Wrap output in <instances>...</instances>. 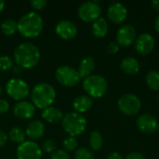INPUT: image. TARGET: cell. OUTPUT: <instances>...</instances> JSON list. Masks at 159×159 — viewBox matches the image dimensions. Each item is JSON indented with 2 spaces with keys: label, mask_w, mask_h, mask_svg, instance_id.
I'll return each mask as SVG.
<instances>
[{
  "label": "cell",
  "mask_w": 159,
  "mask_h": 159,
  "mask_svg": "<svg viewBox=\"0 0 159 159\" xmlns=\"http://www.w3.org/2000/svg\"><path fill=\"white\" fill-rule=\"evenodd\" d=\"M40 56L38 48L32 43L20 44L14 50V60L17 65L23 69H30L37 65Z\"/></svg>",
  "instance_id": "obj_1"
},
{
  "label": "cell",
  "mask_w": 159,
  "mask_h": 159,
  "mask_svg": "<svg viewBox=\"0 0 159 159\" xmlns=\"http://www.w3.org/2000/svg\"><path fill=\"white\" fill-rule=\"evenodd\" d=\"M18 23V31L27 38L38 36L43 30V19L36 12H29L23 15Z\"/></svg>",
  "instance_id": "obj_2"
},
{
  "label": "cell",
  "mask_w": 159,
  "mask_h": 159,
  "mask_svg": "<svg viewBox=\"0 0 159 159\" xmlns=\"http://www.w3.org/2000/svg\"><path fill=\"white\" fill-rule=\"evenodd\" d=\"M31 98L34 107L44 110L50 107L54 102L56 91L50 84L39 83L34 87L31 93Z\"/></svg>",
  "instance_id": "obj_3"
},
{
  "label": "cell",
  "mask_w": 159,
  "mask_h": 159,
  "mask_svg": "<svg viewBox=\"0 0 159 159\" xmlns=\"http://www.w3.org/2000/svg\"><path fill=\"white\" fill-rule=\"evenodd\" d=\"M61 127L64 131L71 137H75L85 131L87 127V120L81 114L71 112L63 116L61 120Z\"/></svg>",
  "instance_id": "obj_4"
},
{
  "label": "cell",
  "mask_w": 159,
  "mask_h": 159,
  "mask_svg": "<svg viewBox=\"0 0 159 159\" xmlns=\"http://www.w3.org/2000/svg\"><path fill=\"white\" fill-rule=\"evenodd\" d=\"M83 89L90 98L102 97L108 89L107 82L104 77L99 75H91L83 81Z\"/></svg>",
  "instance_id": "obj_5"
},
{
  "label": "cell",
  "mask_w": 159,
  "mask_h": 159,
  "mask_svg": "<svg viewBox=\"0 0 159 159\" xmlns=\"http://www.w3.org/2000/svg\"><path fill=\"white\" fill-rule=\"evenodd\" d=\"M6 91L11 99L21 101L28 97L30 89L24 80L20 78H11L6 85Z\"/></svg>",
  "instance_id": "obj_6"
},
{
  "label": "cell",
  "mask_w": 159,
  "mask_h": 159,
  "mask_svg": "<svg viewBox=\"0 0 159 159\" xmlns=\"http://www.w3.org/2000/svg\"><path fill=\"white\" fill-rule=\"evenodd\" d=\"M56 80L65 87H74L80 81V75L78 72L71 66L63 65L60 66L55 72Z\"/></svg>",
  "instance_id": "obj_7"
},
{
  "label": "cell",
  "mask_w": 159,
  "mask_h": 159,
  "mask_svg": "<svg viewBox=\"0 0 159 159\" xmlns=\"http://www.w3.org/2000/svg\"><path fill=\"white\" fill-rule=\"evenodd\" d=\"M141 106V101L135 94L128 93L120 97L118 100L119 110L127 116H134L138 114Z\"/></svg>",
  "instance_id": "obj_8"
},
{
  "label": "cell",
  "mask_w": 159,
  "mask_h": 159,
  "mask_svg": "<svg viewBox=\"0 0 159 159\" xmlns=\"http://www.w3.org/2000/svg\"><path fill=\"white\" fill-rule=\"evenodd\" d=\"M102 13V8L96 2H85L78 7V16L85 22H94Z\"/></svg>",
  "instance_id": "obj_9"
},
{
  "label": "cell",
  "mask_w": 159,
  "mask_h": 159,
  "mask_svg": "<svg viewBox=\"0 0 159 159\" xmlns=\"http://www.w3.org/2000/svg\"><path fill=\"white\" fill-rule=\"evenodd\" d=\"M18 159H41L42 149L33 141H25L17 149Z\"/></svg>",
  "instance_id": "obj_10"
},
{
  "label": "cell",
  "mask_w": 159,
  "mask_h": 159,
  "mask_svg": "<svg viewBox=\"0 0 159 159\" xmlns=\"http://www.w3.org/2000/svg\"><path fill=\"white\" fill-rule=\"evenodd\" d=\"M155 48V38L148 33L141 34L135 40V49L140 55H148Z\"/></svg>",
  "instance_id": "obj_11"
},
{
  "label": "cell",
  "mask_w": 159,
  "mask_h": 159,
  "mask_svg": "<svg viewBox=\"0 0 159 159\" xmlns=\"http://www.w3.org/2000/svg\"><path fill=\"white\" fill-rule=\"evenodd\" d=\"M136 40V30L130 24L123 25L116 34V43L123 47L132 45Z\"/></svg>",
  "instance_id": "obj_12"
},
{
  "label": "cell",
  "mask_w": 159,
  "mask_h": 159,
  "mask_svg": "<svg viewBox=\"0 0 159 159\" xmlns=\"http://www.w3.org/2000/svg\"><path fill=\"white\" fill-rule=\"evenodd\" d=\"M55 31L57 35L63 40L73 39L77 34V28L75 24L71 20H63L58 22Z\"/></svg>",
  "instance_id": "obj_13"
},
{
  "label": "cell",
  "mask_w": 159,
  "mask_h": 159,
  "mask_svg": "<svg viewBox=\"0 0 159 159\" xmlns=\"http://www.w3.org/2000/svg\"><path fill=\"white\" fill-rule=\"evenodd\" d=\"M136 125L138 129L143 133H153L158 128L157 119L150 114H143L140 116L137 119Z\"/></svg>",
  "instance_id": "obj_14"
},
{
  "label": "cell",
  "mask_w": 159,
  "mask_h": 159,
  "mask_svg": "<svg viewBox=\"0 0 159 159\" xmlns=\"http://www.w3.org/2000/svg\"><path fill=\"white\" fill-rule=\"evenodd\" d=\"M128 15V11L127 8L125 7V6L121 3L116 2L113 3L112 5H110V7H108L107 10V16L108 19L114 22V23H122Z\"/></svg>",
  "instance_id": "obj_15"
},
{
  "label": "cell",
  "mask_w": 159,
  "mask_h": 159,
  "mask_svg": "<svg viewBox=\"0 0 159 159\" xmlns=\"http://www.w3.org/2000/svg\"><path fill=\"white\" fill-rule=\"evenodd\" d=\"M35 107L33 103L25 101L19 102L13 108L14 116L20 120H27L34 116Z\"/></svg>",
  "instance_id": "obj_16"
},
{
  "label": "cell",
  "mask_w": 159,
  "mask_h": 159,
  "mask_svg": "<svg viewBox=\"0 0 159 159\" xmlns=\"http://www.w3.org/2000/svg\"><path fill=\"white\" fill-rule=\"evenodd\" d=\"M45 133V125L40 120H33L31 121L26 128L25 134L31 140H38Z\"/></svg>",
  "instance_id": "obj_17"
},
{
  "label": "cell",
  "mask_w": 159,
  "mask_h": 159,
  "mask_svg": "<svg viewBox=\"0 0 159 159\" xmlns=\"http://www.w3.org/2000/svg\"><path fill=\"white\" fill-rule=\"evenodd\" d=\"M95 66H96V62L94 58L90 57V56H87L85 57L80 64H79V68L77 70L80 78H86L89 75H91V74L93 73V71L95 70Z\"/></svg>",
  "instance_id": "obj_18"
},
{
  "label": "cell",
  "mask_w": 159,
  "mask_h": 159,
  "mask_svg": "<svg viewBox=\"0 0 159 159\" xmlns=\"http://www.w3.org/2000/svg\"><path fill=\"white\" fill-rule=\"evenodd\" d=\"M120 68L123 73L130 75H134L140 71V63L134 57H126L120 63Z\"/></svg>",
  "instance_id": "obj_19"
},
{
  "label": "cell",
  "mask_w": 159,
  "mask_h": 159,
  "mask_svg": "<svg viewBox=\"0 0 159 159\" xmlns=\"http://www.w3.org/2000/svg\"><path fill=\"white\" fill-rule=\"evenodd\" d=\"M93 105V100L87 96V95H82L77 97L74 102H73V107L78 114H83L88 112Z\"/></svg>",
  "instance_id": "obj_20"
},
{
  "label": "cell",
  "mask_w": 159,
  "mask_h": 159,
  "mask_svg": "<svg viewBox=\"0 0 159 159\" xmlns=\"http://www.w3.org/2000/svg\"><path fill=\"white\" fill-rule=\"evenodd\" d=\"M109 30L108 23L105 19L99 18L97 20H95L91 26V33L92 34L97 38H102L104 37Z\"/></svg>",
  "instance_id": "obj_21"
},
{
  "label": "cell",
  "mask_w": 159,
  "mask_h": 159,
  "mask_svg": "<svg viewBox=\"0 0 159 159\" xmlns=\"http://www.w3.org/2000/svg\"><path fill=\"white\" fill-rule=\"evenodd\" d=\"M42 117L48 123H58L62 120V112L56 107H48L43 110Z\"/></svg>",
  "instance_id": "obj_22"
},
{
  "label": "cell",
  "mask_w": 159,
  "mask_h": 159,
  "mask_svg": "<svg viewBox=\"0 0 159 159\" xmlns=\"http://www.w3.org/2000/svg\"><path fill=\"white\" fill-rule=\"evenodd\" d=\"M145 82L148 88L152 90H159V72L156 70L150 71L145 77Z\"/></svg>",
  "instance_id": "obj_23"
},
{
  "label": "cell",
  "mask_w": 159,
  "mask_h": 159,
  "mask_svg": "<svg viewBox=\"0 0 159 159\" xmlns=\"http://www.w3.org/2000/svg\"><path fill=\"white\" fill-rule=\"evenodd\" d=\"M8 136L10 138V140L15 143H22L25 142V132L22 129H20V127H13L9 132H8Z\"/></svg>",
  "instance_id": "obj_24"
},
{
  "label": "cell",
  "mask_w": 159,
  "mask_h": 159,
  "mask_svg": "<svg viewBox=\"0 0 159 159\" xmlns=\"http://www.w3.org/2000/svg\"><path fill=\"white\" fill-rule=\"evenodd\" d=\"M1 30L2 32L7 35H11L15 34L16 31H18V23L12 19L5 20L1 23Z\"/></svg>",
  "instance_id": "obj_25"
},
{
  "label": "cell",
  "mask_w": 159,
  "mask_h": 159,
  "mask_svg": "<svg viewBox=\"0 0 159 159\" xmlns=\"http://www.w3.org/2000/svg\"><path fill=\"white\" fill-rule=\"evenodd\" d=\"M103 140L99 131H92L89 135V145L94 151H98L102 147Z\"/></svg>",
  "instance_id": "obj_26"
},
{
  "label": "cell",
  "mask_w": 159,
  "mask_h": 159,
  "mask_svg": "<svg viewBox=\"0 0 159 159\" xmlns=\"http://www.w3.org/2000/svg\"><path fill=\"white\" fill-rule=\"evenodd\" d=\"M75 159H94V156L89 149L80 147L75 153Z\"/></svg>",
  "instance_id": "obj_27"
},
{
  "label": "cell",
  "mask_w": 159,
  "mask_h": 159,
  "mask_svg": "<svg viewBox=\"0 0 159 159\" xmlns=\"http://www.w3.org/2000/svg\"><path fill=\"white\" fill-rule=\"evenodd\" d=\"M13 67V61L8 56H0V72H6Z\"/></svg>",
  "instance_id": "obj_28"
},
{
  "label": "cell",
  "mask_w": 159,
  "mask_h": 159,
  "mask_svg": "<svg viewBox=\"0 0 159 159\" xmlns=\"http://www.w3.org/2000/svg\"><path fill=\"white\" fill-rule=\"evenodd\" d=\"M63 148L66 150V151H74L75 149H76L77 147V141L75 139V137H69V138H66L64 141H63Z\"/></svg>",
  "instance_id": "obj_29"
},
{
  "label": "cell",
  "mask_w": 159,
  "mask_h": 159,
  "mask_svg": "<svg viewBox=\"0 0 159 159\" xmlns=\"http://www.w3.org/2000/svg\"><path fill=\"white\" fill-rule=\"evenodd\" d=\"M42 150L46 153L52 154L56 151V144L51 140H46L42 144Z\"/></svg>",
  "instance_id": "obj_30"
},
{
  "label": "cell",
  "mask_w": 159,
  "mask_h": 159,
  "mask_svg": "<svg viewBox=\"0 0 159 159\" xmlns=\"http://www.w3.org/2000/svg\"><path fill=\"white\" fill-rule=\"evenodd\" d=\"M50 159H71V157L64 150H56L52 153Z\"/></svg>",
  "instance_id": "obj_31"
},
{
  "label": "cell",
  "mask_w": 159,
  "mask_h": 159,
  "mask_svg": "<svg viewBox=\"0 0 159 159\" xmlns=\"http://www.w3.org/2000/svg\"><path fill=\"white\" fill-rule=\"evenodd\" d=\"M30 4L33 7V8H34L35 10H41L46 7L47 0H32Z\"/></svg>",
  "instance_id": "obj_32"
},
{
  "label": "cell",
  "mask_w": 159,
  "mask_h": 159,
  "mask_svg": "<svg viewBox=\"0 0 159 159\" xmlns=\"http://www.w3.org/2000/svg\"><path fill=\"white\" fill-rule=\"evenodd\" d=\"M106 50H107V52L110 53V54H116V53H117L118 50H119V45H118L116 42H110V43L107 45Z\"/></svg>",
  "instance_id": "obj_33"
},
{
  "label": "cell",
  "mask_w": 159,
  "mask_h": 159,
  "mask_svg": "<svg viewBox=\"0 0 159 159\" xmlns=\"http://www.w3.org/2000/svg\"><path fill=\"white\" fill-rule=\"evenodd\" d=\"M9 109V103L7 101L1 99L0 100V115L6 114Z\"/></svg>",
  "instance_id": "obj_34"
},
{
  "label": "cell",
  "mask_w": 159,
  "mask_h": 159,
  "mask_svg": "<svg viewBox=\"0 0 159 159\" xmlns=\"http://www.w3.org/2000/svg\"><path fill=\"white\" fill-rule=\"evenodd\" d=\"M125 159H145V157H143V154L141 153H137V152H134V153H130L129 154Z\"/></svg>",
  "instance_id": "obj_35"
},
{
  "label": "cell",
  "mask_w": 159,
  "mask_h": 159,
  "mask_svg": "<svg viewBox=\"0 0 159 159\" xmlns=\"http://www.w3.org/2000/svg\"><path fill=\"white\" fill-rule=\"evenodd\" d=\"M7 143V135L3 130H0V147H4Z\"/></svg>",
  "instance_id": "obj_36"
},
{
  "label": "cell",
  "mask_w": 159,
  "mask_h": 159,
  "mask_svg": "<svg viewBox=\"0 0 159 159\" xmlns=\"http://www.w3.org/2000/svg\"><path fill=\"white\" fill-rule=\"evenodd\" d=\"M107 159H123V157L119 153L114 152V153H111L110 155H108Z\"/></svg>",
  "instance_id": "obj_37"
},
{
  "label": "cell",
  "mask_w": 159,
  "mask_h": 159,
  "mask_svg": "<svg viewBox=\"0 0 159 159\" xmlns=\"http://www.w3.org/2000/svg\"><path fill=\"white\" fill-rule=\"evenodd\" d=\"M151 6L153 7L154 9L159 11V0H154L151 2Z\"/></svg>",
  "instance_id": "obj_38"
},
{
  "label": "cell",
  "mask_w": 159,
  "mask_h": 159,
  "mask_svg": "<svg viewBox=\"0 0 159 159\" xmlns=\"http://www.w3.org/2000/svg\"><path fill=\"white\" fill-rule=\"evenodd\" d=\"M13 68V73L15 74V75H20V67H19V66H16V67H12Z\"/></svg>",
  "instance_id": "obj_39"
},
{
  "label": "cell",
  "mask_w": 159,
  "mask_h": 159,
  "mask_svg": "<svg viewBox=\"0 0 159 159\" xmlns=\"http://www.w3.org/2000/svg\"><path fill=\"white\" fill-rule=\"evenodd\" d=\"M155 27H156V30L157 31V33H159V16L157 18V20L155 21Z\"/></svg>",
  "instance_id": "obj_40"
},
{
  "label": "cell",
  "mask_w": 159,
  "mask_h": 159,
  "mask_svg": "<svg viewBox=\"0 0 159 159\" xmlns=\"http://www.w3.org/2000/svg\"><path fill=\"white\" fill-rule=\"evenodd\" d=\"M4 7H5V1L0 0V12H2V11H3Z\"/></svg>",
  "instance_id": "obj_41"
},
{
  "label": "cell",
  "mask_w": 159,
  "mask_h": 159,
  "mask_svg": "<svg viewBox=\"0 0 159 159\" xmlns=\"http://www.w3.org/2000/svg\"><path fill=\"white\" fill-rule=\"evenodd\" d=\"M2 93H3V89H2V87L0 86V95H1Z\"/></svg>",
  "instance_id": "obj_42"
},
{
  "label": "cell",
  "mask_w": 159,
  "mask_h": 159,
  "mask_svg": "<svg viewBox=\"0 0 159 159\" xmlns=\"http://www.w3.org/2000/svg\"><path fill=\"white\" fill-rule=\"evenodd\" d=\"M157 129H158V131H159V124H158V128H157Z\"/></svg>",
  "instance_id": "obj_43"
}]
</instances>
